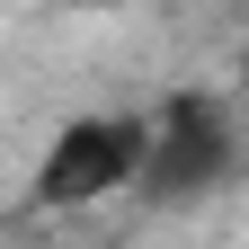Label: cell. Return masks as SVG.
<instances>
[{"label":"cell","instance_id":"7a4b0ae2","mask_svg":"<svg viewBox=\"0 0 249 249\" xmlns=\"http://www.w3.org/2000/svg\"><path fill=\"white\" fill-rule=\"evenodd\" d=\"M240 169V142H231V116L196 98V89H178V98L151 116V160H142V205H205L213 187H231Z\"/></svg>","mask_w":249,"mask_h":249},{"label":"cell","instance_id":"6da1fadb","mask_svg":"<svg viewBox=\"0 0 249 249\" xmlns=\"http://www.w3.org/2000/svg\"><path fill=\"white\" fill-rule=\"evenodd\" d=\"M142 160H151V116H71L36 160V213H71L116 187H142Z\"/></svg>","mask_w":249,"mask_h":249},{"label":"cell","instance_id":"3957f363","mask_svg":"<svg viewBox=\"0 0 249 249\" xmlns=\"http://www.w3.org/2000/svg\"><path fill=\"white\" fill-rule=\"evenodd\" d=\"M80 9H107V0H80Z\"/></svg>","mask_w":249,"mask_h":249}]
</instances>
